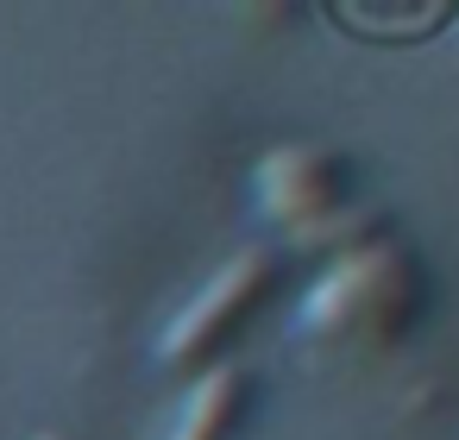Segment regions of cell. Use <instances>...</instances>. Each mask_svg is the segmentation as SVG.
<instances>
[{
  "label": "cell",
  "mask_w": 459,
  "mask_h": 440,
  "mask_svg": "<svg viewBox=\"0 0 459 440\" xmlns=\"http://www.w3.org/2000/svg\"><path fill=\"white\" fill-rule=\"evenodd\" d=\"M246 409H252V371L246 365H208L164 440H233Z\"/></svg>",
  "instance_id": "4"
},
{
  "label": "cell",
  "mask_w": 459,
  "mask_h": 440,
  "mask_svg": "<svg viewBox=\"0 0 459 440\" xmlns=\"http://www.w3.org/2000/svg\"><path fill=\"white\" fill-rule=\"evenodd\" d=\"M252 195H258L264 220L302 233V227H321L352 208V164L327 145H277L258 158Z\"/></svg>",
  "instance_id": "3"
},
{
  "label": "cell",
  "mask_w": 459,
  "mask_h": 440,
  "mask_svg": "<svg viewBox=\"0 0 459 440\" xmlns=\"http://www.w3.org/2000/svg\"><path fill=\"white\" fill-rule=\"evenodd\" d=\"M428 308V283L403 239H377L365 252L327 258V271L302 296L308 333H359L365 346H396Z\"/></svg>",
  "instance_id": "1"
},
{
  "label": "cell",
  "mask_w": 459,
  "mask_h": 440,
  "mask_svg": "<svg viewBox=\"0 0 459 440\" xmlns=\"http://www.w3.org/2000/svg\"><path fill=\"white\" fill-rule=\"evenodd\" d=\"M277 283V258H271V246H246V252H233L202 289H195V302H183V315L164 327V340H158V365H202V358H214L221 352V340L264 302V289Z\"/></svg>",
  "instance_id": "2"
},
{
  "label": "cell",
  "mask_w": 459,
  "mask_h": 440,
  "mask_svg": "<svg viewBox=\"0 0 459 440\" xmlns=\"http://www.w3.org/2000/svg\"><path fill=\"white\" fill-rule=\"evenodd\" d=\"M39 440H64V434H39Z\"/></svg>",
  "instance_id": "5"
}]
</instances>
